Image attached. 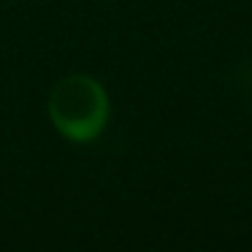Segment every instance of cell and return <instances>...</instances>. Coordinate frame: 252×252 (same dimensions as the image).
<instances>
[{"mask_svg": "<svg viewBox=\"0 0 252 252\" xmlns=\"http://www.w3.org/2000/svg\"><path fill=\"white\" fill-rule=\"evenodd\" d=\"M46 111L63 138L73 144H93L103 136L111 117V100L95 76L71 73L52 87Z\"/></svg>", "mask_w": 252, "mask_h": 252, "instance_id": "6da1fadb", "label": "cell"}]
</instances>
